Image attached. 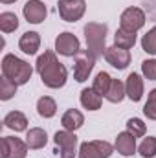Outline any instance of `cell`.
<instances>
[{
  "instance_id": "52a82bcc",
  "label": "cell",
  "mask_w": 156,
  "mask_h": 158,
  "mask_svg": "<svg viewBox=\"0 0 156 158\" xmlns=\"http://www.w3.org/2000/svg\"><path fill=\"white\" fill-rule=\"evenodd\" d=\"M94 64H96V57L88 50L79 52L76 55V61H74V79L79 83H84L88 79V76L92 74Z\"/></svg>"
},
{
  "instance_id": "9c48e42d",
  "label": "cell",
  "mask_w": 156,
  "mask_h": 158,
  "mask_svg": "<svg viewBox=\"0 0 156 158\" xmlns=\"http://www.w3.org/2000/svg\"><path fill=\"white\" fill-rule=\"evenodd\" d=\"M55 52L64 57H74L81 52V42L72 31H63L55 39Z\"/></svg>"
},
{
  "instance_id": "4dcf8cb0",
  "label": "cell",
  "mask_w": 156,
  "mask_h": 158,
  "mask_svg": "<svg viewBox=\"0 0 156 158\" xmlns=\"http://www.w3.org/2000/svg\"><path fill=\"white\" fill-rule=\"evenodd\" d=\"M2 4H13V2H17V0H0Z\"/></svg>"
},
{
  "instance_id": "f546056e",
  "label": "cell",
  "mask_w": 156,
  "mask_h": 158,
  "mask_svg": "<svg viewBox=\"0 0 156 158\" xmlns=\"http://www.w3.org/2000/svg\"><path fill=\"white\" fill-rule=\"evenodd\" d=\"M142 74L149 81H156V59H147L142 63Z\"/></svg>"
},
{
  "instance_id": "7402d4cb",
  "label": "cell",
  "mask_w": 156,
  "mask_h": 158,
  "mask_svg": "<svg viewBox=\"0 0 156 158\" xmlns=\"http://www.w3.org/2000/svg\"><path fill=\"white\" fill-rule=\"evenodd\" d=\"M114 40H116V46L125 48V50H130V48L136 44V33L119 28V30L116 31V35H114Z\"/></svg>"
},
{
  "instance_id": "83f0119b",
  "label": "cell",
  "mask_w": 156,
  "mask_h": 158,
  "mask_svg": "<svg viewBox=\"0 0 156 158\" xmlns=\"http://www.w3.org/2000/svg\"><path fill=\"white\" fill-rule=\"evenodd\" d=\"M127 131L134 136V138H142L145 134V123L140 118H130L127 121Z\"/></svg>"
},
{
  "instance_id": "cb8c5ba5",
  "label": "cell",
  "mask_w": 156,
  "mask_h": 158,
  "mask_svg": "<svg viewBox=\"0 0 156 158\" xmlns=\"http://www.w3.org/2000/svg\"><path fill=\"white\" fill-rule=\"evenodd\" d=\"M110 83H112V77H110L107 72H99V74L96 76V79H94V85H92V88H94V90H96L99 96H107Z\"/></svg>"
},
{
  "instance_id": "4fadbf2b",
  "label": "cell",
  "mask_w": 156,
  "mask_h": 158,
  "mask_svg": "<svg viewBox=\"0 0 156 158\" xmlns=\"http://www.w3.org/2000/svg\"><path fill=\"white\" fill-rule=\"evenodd\" d=\"M114 149L123 156H132L136 153V138L129 131L119 132L116 138V143H114Z\"/></svg>"
},
{
  "instance_id": "603a6c76",
  "label": "cell",
  "mask_w": 156,
  "mask_h": 158,
  "mask_svg": "<svg viewBox=\"0 0 156 158\" xmlns=\"http://www.w3.org/2000/svg\"><path fill=\"white\" fill-rule=\"evenodd\" d=\"M17 28H18V19H17L15 13H11V11L0 13V30H2L4 33H11V31H15Z\"/></svg>"
},
{
  "instance_id": "ffe728a7",
  "label": "cell",
  "mask_w": 156,
  "mask_h": 158,
  "mask_svg": "<svg viewBox=\"0 0 156 158\" xmlns=\"http://www.w3.org/2000/svg\"><path fill=\"white\" fill-rule=\"evenodd\" d=\"M37 112H39V116H42V118H53L55 112H57L55 99L50 98V96H42L39 101H37Z\"/></svg>"
},
{
  "instance_id": "8fae6325",
  "label": "cell",
  "mask_w": 156,
  "mask_h": 158,
  "mask_svg": "<svg viewBox=\"0 0 156 158\" xmlns=\"http://www.w3.org/2000/svg\"><path fill=\"white\" fill-rule=\"evenodd\" d=\"M105 59L110 66H114L117 70H123L130 64V52L119 46H110L105 50Z\"/></svg>"
},
{
  "instance_id": "6da1fadb",
  "label": "cell",
  "mask_w": 156,
  "mask_h": 158,
  "mask_svg": "<svg viewBox=\"0 0 156 158\" xmlns=\"http://www.w3.org/2000/svg\"><path fill=\"white\" fill-rule=\"evenodd\" d=\"M35 68H37V72H39L42 83H44L48 88H61V86L66 85L68 70H66V66H64L63 63L57 61L55 52L46 50L42 55H39Z\"/></svg>"
},
{
  "instance_id": "4316f807",
  "label": "cell",
  "mask_w": 156,
  "mask_h": 158,
  "mask_svg": "<svg viewBox=\"0 0 156 158\" xmlns=\"http://www.w3.org/2000/svg\"><path fill=\"white\" fill-rule=\"evenodd\" d=\"M142 48H143V52H147L151 55H156V26L151 28L142 37Z\"/></svg>"
},
{
  "instance_id": "f1b7e54d",
  "label": "cell",
  "mask_w": 156,
  "mask_h": 158,
  "mask_svg": "<svg viewBox=\"0 0 156 158\" xmlns=\"http://www.w3.org/2000/svg\"><path fill=\"white\" fill-rule=\"evenodd\" d=\"M143 114L147 116V119L156 121V88H153V90L149 92L147 103H145V107H143Z\"/></svg>"
},
{
  "instance_id": "ac0fdd59",
  "label": "cell",
  "mask_w": 156,
  "mask_h": 158,
  "mask_svg": "<svg viewBox=\"0 0 156 158\" xmlns=\"http://www.w3.org/2000/svg\"><path fill=\"white\" fill-rule=\"evenodd\" d=\"M4 125H6L7 129L15 131V132H20V131H26V129H28V118H26L22 112H18V110H11V112L6 114Z\"/></svg>"
},
{
  "instance_id": "d4e9b609",
  "label": "cell",
  "mask_w": 156,
  "mask_h": 158,
  "mask_svg": "<svg viewBox=\"0 0 156 158\" xmlns=\"http://www.w3.org/2000/svg\"><path fill=\"white\" fill-rule=\"evenodd\" d=\"M17 83H13L11 79L4 77L2 76V79H0V99L2 101H7V99H11L15 94H17Z\"/></svg>"
},
{
  "instance_id": "8992f818",
  "label": "cell",
  "mask_w": 156,
  "mask_h": 158,
  "mask_svg": "<svg viewBox=\"0 0 156 158\" xmlns=\"http://www.w3.org/2000/svg\"><path fill=\"white\" fill-rule=\"evenodd\" d=\"M57 9L63 20L66 22H77L86 11V2L84 0H59Z\"/></svg>"
},
{
  "instance_id": "7c38bea8",
  "label": "cell",
  "mask_w": 156,
  "mask_h": 158,
  "mask_svg": "<svg viewBox=\"0 0 156 158\" xmlns=\"http://www.w3.org/2000/svg\"><path fill=\"white\" fill-rule=\"evenodd\" d=\"M22 13H24V19L30 24H40L46 19L48 9H46L44 2H40V0H28L22 7Z\"/></svg>"
},
{
  "instance_id": "44dd1931",
  "label": "cell",
  "mask_w": 156,
  "mask_h": 158,
  "mask_svg": "<svg viewBox=\"0 0 156 158\" xmlns=\"http://www.w3.org/2000/svg\"><path fill=\"white\" fill-rule=\"evenodd\" d=\"M127 96V90H125V85L119 81V79H112V83H110V86H109V92H107V99L110 101V103H119V101H123V98Z\"/></svg>"
},
{
  "instance_id": "5b68a950",
  "label": "cell",
  "mask_w": 156,
  "mask_h": 158,
  "mask_svg": "<svg viewBox=\"0 0 156 158\" xmlns=\"http://www.w3.org/2000/svg\"><path fill=\"white\" fill-rule=\"evenodd\" d=\"M114 147L105 140H92L84 142L79 147V158H110Z\"/></svg>"
},
{
  "instance_id": "2e32d148",
  "label": "cell",
  "mask_w": 156,
  "mask_h": 158,
  "mask_svg": "<svg viewBox=\"0 0 156 158\" xmlns=\"http://www.w3.org/2000/svg\"><path fill=\"white\" fill-rule=\"evenodd\" d=\"M61 123H63L64 131H72V132H76L77 129L83 127V123H84V116L79 112L77 109H68V110L63 114Z\"/></svg>"
},
{
  "instance_id": "30bf717a",
  "label": "cell",
  "mask_w": 156,
  "mask_h": 158,
  "mask_svg": "<svg viewBox=\"0 0 156 158\" xmlns=\"http://www.w3.org/2000/svg\"><path fill=\"white\" fill-rule=\"evenodd\" d=\"M28 143L15 136L2 138V158H26L28 156Z\"/></svg>"
},
{
  "instance_id": "484cf974",
  "label": "cell",
  "mask_w": 156,
  "mask_h": 158,
  "mask_svg": "<svg viewBox=\"0 0 156 158\" xmlns=\"http://www.w3.org/2000/svg\"><path fill=\"white\" fill-rule=\"evenodd\" d=\"M138 153L143 158H154L156 156V136H147L138 147Z\"/></svg>"
},
{
  "instance_id": "d6986e66",
  "label": "cell",
  "mask_w": 156,
  "mask_h": 158,
  "mask_svg": "<svg viewBox=\"0 0 156 158\" xmlns=\"http://www.w3.org/2000/svg\"><path fill=\"white\" fill-rule=\"evenodd\" d=\"M101 101H103V96H99L94 88H84L81 92V105L86 110H99Z\"/></svg>"
},
{
  "instance_id": "277c9868",
  "label": "cell",
  "mask_w": 156,
  "mask_h": 158,
  "mask_svg": "<svg viewBox=\"0 0 156 158\" xmlns=\"http://www.w3.org/2000/svg\"><path fill=\"white\" fill-rule=\"evenodd\" d=\"M53 142L57 145V155L61 158H74L77 155V136L72 131H57L53 136Z\"/></svg>"
},
{
  "instance_id": "7a4b0ae2",
  "label": "cell",
  "mask_w": 156,
  "mask_h": 158,
  "mask_svg": "<svg viewBox=\"0 0 156 158\" xmlns=\"http://www.w3.org/2000/svg\"><path fill=\"white\" fill-rule=\"evenodd\" d=\"M2 74H4V77L11 79V81L17 83V85H26V83L31 79L33 68H31L30 63L18 59V57L13 55V53H7V55H4V59H2Z\"/></svg>"
},
{
  "instance_id": "9a60e30c",
  "label": "cell",
  "mask_w": 156,
  "mask_h": 158,
  "mask_svg": "<svg viewBox=\"0 0 156 158\" xmlns=\"http://www.w3.org/2000/svg\"><path fill=\"white\" fill-rule=\"evenodd\" d=\"M18 48L26 53V55H35L37 50L40 48V37L37 31H26L20 40H18Z\"/></svg>"
},
{
  "instance_id": "e0dca14e",
  "label": "cell",
  "mask_w": 156,
  "mask_h": 158,
  "mask_svg": "<svg viewBox=\"0 0 156 158\" xmlns=\"http://www.w3.org/2000/svg\"><path fill=\"white\" fill-rule=\"evenodd\" d=\"M46 142H48V134H46V131L40 129V127H33V129H30V131L26 132V143H28V147L33 149V151L42 149V147L46 145Z\"/></svg>"
},
{
  "instance_id": "3957f363",
  "label": "cell",
  "mask_w": 156,
  "mask_h": 158,
  "mask_svg": "<svg viewBox=\"0 0 156 158\" xmlns=\"http://www.w3.org/2000/svg\"><path fill=\"white\" fill-rule=\"evenodd\" d=\"M107 24L101 22H88L84 26V39H86V50L96 57V61L105 55V40H107Z\"/></svg>"
},
{
  "instance_id": "5bb4252c",
  "label": "cell",
  "mask_w": 156,
  "mask_h": 158,
  "mask_svg": "<svg viewBox=\"0 0 156 158\" xmlns=\"http://www.w3.org/2000/svg\"><path fill=\"white\" fill-rule=\"evenodd\" d=\"M125 90H127V98L130 101H140L142 96H143V79L140 74L132 72L129 74L127 83H125Z\"/></svg>"
},
{
  "instance_id": "ba28073f",
  "label": "cell",
  "mask_w": 156,
  "mask_h": 158,
  "mask_svg": "<svg viewBox=\"0 0 156 158\" xmlns=\"http://www.w3.org/2000/svg\"><path fill=\"white\" fill-rule=\"evenodd\" d=\"M145 26V13L140 7H127L119 17V28L136 33Z\"/></svg>"
}]
</instances>
